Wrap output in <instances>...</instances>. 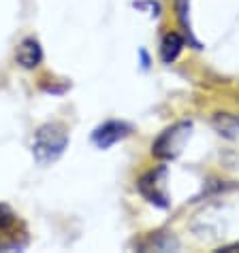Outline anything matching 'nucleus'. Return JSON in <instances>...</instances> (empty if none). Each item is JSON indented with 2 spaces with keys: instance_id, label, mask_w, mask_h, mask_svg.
I'll use <instances>...</instances> for the list:
<instances>
[{
  "instance_id": "obj_1",
  "label": "nucleus",
  "mask_w": 239,
  "mask_h": 253,
  "mask_svg": "<svg viewBox=\"0 0 239 253\" xmlns=\"http://www.w3.org/2000/svg\"><path fill=\"white\" fill-rule=\"evenodd\" d=\"M66 145H68L66 132L62 130L58 124H47L43 128H39L37 136H34V145H32L34 160H37L39 164L56 162L62 156V151L66 149Z\"/></svg>"
},
{
  "instance_id": "obj_2",
  "label": "nucleus",
  "mask_w": 239,
  "mask_h": 253,
  "mask_svg": "<svg viewBox=\"0 0 239 253\" xmlns=\"http://www.w3.org/2000/svg\"><path fill=\"white\" fill-rule=\"evenodd\" d=\"M190 122H179L167 128L163 134L156 138V143L152 145V153L160 160H173L179 156L181 147H184L188 134H190Z\"/></svg>"
},
{
  "instance_id": "obj_3",
  "label": "nucleus",
  "mask_w": 239,
  "mask_h": 253,
  "mask_svg": "<svg viewBox=\"0 0 239 253\" xmlns=\"http://www.w3.org/2000/svg\"><path fill=\"white\" fill-rule=\"evenodd\" d=\"M128 126L122 124V122H107L103 124L101 128H96V132L92 134V140L96 147H101V149H107L114 143H118L120 138H124L128 134Z\"/></svg>"
},
{
  "instance_id": "obj_4",
  "label": "nucleus",
  "mask_w": 239,
  "mask_h": 253,
  "mask_svg": "<svg viewBox=\"0 0 239 253\" xmlns=\"http://www.w3.org/2000/svg\"><path fill=\"white\" fill-rule=\"evenodd\" d=\"M165 174V170H156V172H147L145 177H141V181H139V192H141L147 200L152 202V205H156L160 209L167 207V196L160 192L158 185H160V177Z\"/></svg>"
},
{
  "instance_id": "obj_5",
  "label": "nucleus",
  "mask_w": 239,
  "mask_h": 253,
  "mask_svg": "<svg viewBox=\"0 0 239 253\" xmlns=\"http://www.w3.org/2000/svg\"><path fill=\"white\" fill-rule=\"evenodd\" d=\"M15 60L24 68H37L41 64V60H43V49H41L39 41L32 39V37L24 39L15 51Z\"/></svg>"
},
{
  "instance_id": "obj_6",
  "label": "nucleus",
  "mask_w": 239,
  "mask_h": 253,
  "mask_svg": "<svg viewBox=\"0 0 239 253\" xmlns=\"http://www.w3.org/2000/svg\"><path fill=\"white\" fill-rule=\"evenodd\" d=\"M181 49H184V39L178 32H169L165 34L163 45H160V58H163L165 64H171V62L179 58Z\"/></svg>"
},
{
  "instance_id": "obj_7",
  "label": "nucleus",
  "mask_w": 239,
  "mask_h": 253,
  "mask_svg": "<svg viewBox=\"0 0 239 253\" xmlns=\"http://www.w3.org/2000/svg\"><path fill=\"white\" fill-rule=\"evenodd\" d=\"M214 126H216V130L220 132V134L233 138L235 132L239 130V119L237 117H231L227 113H220V115L214 117Z\"/></svg>"
},
{
  "instance_id": "obj_8",
  "label": "nucleus",
  "mask_w": 239,
  "mask_h": 253,
  "mask_svg": "<svg viewBox=\"0 0 239 253\" xmlns=\"http://www.w3.org/2000/svg\"><path fill=\"white\" fill-rule=\"evenodd\" d=\"M188 2H190V0H178V15H179V22H181V26L186 28V32H188V39H190V43H192L196 49H201V45H199V43H196V41L192 39L190 26H188V17H186V13H188Z\"/></svg>"
},
{
  "instance_id": "obj_9",
  "label": "nucleus",
  "mask_w": 239,
  "mask_h": 253,
  "mask_svg": "<svg viewBox=\"0 0 239 253\" xmlns=\"http://www.w3.org/2000/svg\"><path fill=\"white\" fill-rule=\"evenodd\" d=\"M13 221H15V219H13L11 211L6 209V207H2V205H0V228H9Z\"/></svg>"
},
{
  "instance_id": "obj_10",
  "label": "nucleus",
  "mask_w": 239,
  "mask_h": 253,
  "mask_svg": "<svg viewBox=\"0 0 239 253\" xmlns=\"http://www.w3.org/2000/svg\"><path fill=\"white\" fill-rule=\"evenodd\" d=\"M220 251H239V243H235V245H231V247H224V249H220Z\"/></svg>"
}]
</instances>
